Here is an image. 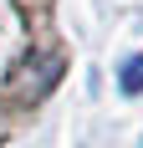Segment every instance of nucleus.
<instances>
[{
	"label": "nucleus",
	"mask_w": 143,
	"mask_h": 148,
	"mask_svg": "<svg viewBox=\"0 0 143 148\" xmlns=\"http://www.w3.org/2000/svg\"><path fill=\"white\" fill-rule=\"evenodd\" d=\"M0 133H5V123H0Z\"/></svg>",
	"instance_id": "2"
},
{
	"label": "nucleus",
	"mask_w": 143,
	"mask_h": 148,
	"mask_svg": "<svg viewBox=\"0 0 143 148\" xmlns=\"http://www.w3.org/2000/svg\"><path fill=\"white\" fill-rule=\"evenodd\" d=\"M123 87H128V92H143V56H133L128 66H123Z\"/></svg>",
	"instance_id": "1"
}]
</instances>
